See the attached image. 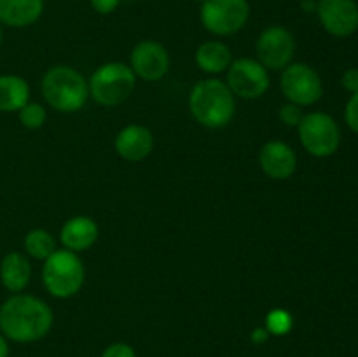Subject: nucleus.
<instances>
[{"label":"nucleus","instance_id":"nucleus-21","mask_svg":"<svg viewBox=\"0 0 358 357\" xmlns=\"http://www.w3.org/2000/svg\"><path fill=\"white\" fill-rule=\"evenodd\" d=\"M292 315L287 310H271L266 317V331L269 335L283 336L292 329Z\"/></svg>","mask_w":358,"mask_h":357},{"label":"nucleus","instance_id":"nucleus-8","mask_svg":"<svg viewBox=\"0 0 358 357\" xmlns=\"http://www.w3.org/2000/svg\"><path fill=\"white\" fill-rule=\"evenodd\" d=\"M283 94L294 105H313L322 98V80L320 76L304 63H292L287 65L280 79Z\"/></svg>","mask_w":358,"mask_h":357},{"label":"nucleus","instance_id":"nucleus-23","mask_svg":"<svg viewBox=\"0 0 358 357\" xmlns=\"http://www.w3.org/2000/svg\"><path fill=\"white\" fill-rule=\"evenodd\" d=\"M280 119H282L287 126H299L301 119H303V112H301L299 105L287 104L280 108Z\"/></svg>","mask_w":358,"mask_h":357},{"label":"nucleus","instance_id":"nucleus-4","mask_svg":"<svg viewBox=\"0 0 358 357\" xmlns=\"http://www.w3.org/2000/svg\"><path fill=\"white\" fill-rule=\"evenodd\" d=\"M44 286L52 296L70 298L80 290L84 284V265L76 252L55 251L42 268Z\"/></svg>","mask_w":358,"mask_h":357},{"label":"nucleus","instance_id":"nucleus-6","mask_svg":"<svg viewBox=\"0 0 358 357\" xmlns=\"http://www.w3.org/2000/svg\"><path fill=\"white\" fill-rule=\"evenodd\" d=\"M297 128L303 147L317 158L332 156L341 144V130L338 122L325 112L303 115Z\"/></svg>","mask_w":358,"mask_h":357},{"label":"nucleus","instance_id":"nucleus-25","mask_svg":"<svg viewBox=\"0 0 358 357\" xmlns=\"http://www.w3.org/2000/svg\"><path fill=\"white\" fill-rule=\"evenodd\" d=\"M101 357H136V354L135 350L129 345H126V343H114V345H110L105 350Z\"/></svg>","mask_w":358,"mask_h":357},{"label":"nucleus","instance_id":"nucleus-5","mask_svg":"<svg viewBox=\"0 0 358 357\" xmlns=\"http://www.w3.org/2000/svg\"><path fill=\"white\" fill-rule=\"evenodd\" d=\"M136 77L131 66L124 63H107L94 70L90 80V93L105 107H114L128 100L135 90Z\"/></svg>","mask_w":358,"mask_h":357},{"label":"nucleus","instance_id":"nucleus-22","mask_svg":"<svg viewBox=\"0 0 358 357\" xmlns=\"http://www.w3.org/2000/svg\"><path fill=\"white\" fill-rule=\"evenodd\" d=\"M17 112H20L21 125L30 130L41 128L45 122V108L38 104H27Z\"/></svg>","mask_w":358,"mask_h":357},{"label":"nucleus","instance_id":"nucleus-32","mask_svg":"<svg viewBox=\"0 0 358 357\" xmlns=\"http://www.w3.org/2000/svg\"><path fill=\"white\" fill-rule=\"evenodd\" d=\"M196 2H199V4H203V2H205V0H196Z\"/></svg>","mask_w":358,"mask_h":357},{"label":"nucleus","instance_id":"nucleus-24","mask_svg":"<svg viewBox=\"0 0 358 357\" xmlns=\"http://www.w3.org/2000/svg\"><path fill=\"white\" fill-rule=\"evenodd\" d=\"M345 121L350 130H353V132L358 133V91L352 94V98H350L348 104H346Z\"/></svg>","mask_w":358,"mask_h":357},{"label":"nucleus","instance_id":"nucleus-12","mask_svg":"<svg viewBox=\"0 0 358 357\" xmlns=\"http://www.w3.org/2000/svg\"><path fill=\"white\" fill-rule=\"evenodd\" d=\"M170 69V56L159 42L143 41L131 52V70L143 80H159Z\"/></svg>","mask_w":358,"mask_h":357},{"label":"nucleus","instance_id":"nucleus-10","mask_svg":"<svg viewBox=\"0 0 358 357\" xmlns=\"http://www.w3.org/2000/svg\"><path fill=\"white\" fill-rule=\"evenodd\" d=\"M257 56L259 62L271 70H282L290 65V59L294 58L296 51V42L292 34L285 27H269L259 35L257 38Z\"/></svg>","mask_w":358,"mask_h":357},{"label":"nucleus","instance_id":"nucleus-18","mask_svg":"<svg viewBox=\"0 0 358 357\" xmlns=\"http://www.w3.org/2000/svg\"><path fill=\"white\" fill-rule=\"evenodd\" d=\"M30 98V88L20 76H0V112H14L23 108Z\"/></svg>","mask_w":358,"mask_h":357},{"label":"nucleus","instance_id":"nucleus-28","mask_svg":"<svg viewBox=\"0 0 358 357\" xmlns=\"http://www.w3.org/2000/svg\"><path fill=\"white\" fill-rule=\"evenodd\" d=\"M269 332L266 331V328H255L252 332V342L254 343H264L268 340Z\"/></svg>","mask_w":358,"mask_h":357},{"label":"nucleus","instance_id":"nucleus-16","mask_svg":"<svg viewBox=\"0 0 358 357\" xmlns=\"http://www.w3.org/2000/svg\"><path fill=\"white\" fill-rule=\"evenodd\" d=\"M62 244L65 245L66 251L79 252L86 251L96 241L98 226L91 217L77 216L66 220L65 226L62 227Z\"/></svg>","mask_w":358,"mask_h":357},{"label":"nucleus","instance_id":"nucleus-1","mask_svg":"<svg viewBox=\"0 0 358 357\" xmlns=\"http://www.w3.org/2000/svg\"><path fill=\"white\" fill-rule=\"evenodd\" d=\"M51 326V308L30 294H14L0 307V332L13 342H37L48 335Z\"/></svg>","mask_w":358,"mask_h":357},{"label":"nucleus","instance_id":"nucleus-19","mask_svg":"<svg viewBox=\"0 0 358 357\" xmlns=\"http://www.w3.org/2000/svg\"><path fill=\"white\" fill-rule=\"evenodd\" d=\"M196 63L201 70L210 74L224 72L233 63L229 48L219 41H208L196 51Z\"/></svg>","mask_w":358,"mask_h":357},{"label":"nucleus","instance_id":"nucleus-26","mask_svg":"<svg viewBox=\"0 0 358 357\" xmlns=\"http://www.w3.org/2000/svg\"><path fill=\"white\" fill-rule=\"evenodd\" d=\"M343 88L350 93H357L358 91V69H348L341 77Z\"/></svg>","mask_w":358,"mask_h":357},{"label":"nucleus","instance_id":"nucleus-17","mask_svg":"<svg viewBox=\"0 0 358 357\" xmlns=\"http://www.w3.org/2000/svg\"><path fill=\"white\" fill-rule=\"evenodd\" d=\"M31 276V266L20 252H9L0 262V280L10 293H20L28 286Z\"/></svg>","mask_w":358,"mask_h":357},{"label":"nucleus","instance_id":"nucleus-9","mask_svg":"<svg viewBox=\"0 0 358 357\" xmlns=\"http://www.w3.org/2000/svg\"><path fill=\"white\" fill-rule=\"evenodd\" d=\"M227 86L241 98H259L268 91L269 76L261 62L250 58H240L229 65Z\"/></svg>","mask_w":358,"mask_h":357},{"label":"nucleus","instance_id":"nucleus-20","mask_svg":"<svg viewBox=\"0 0 358 357\" xmlns=\"http://www.w3.org/2000/svg\"><path fill=\"white\" fill-rule=\"evenodd\" d=\"M24 248H27L31 258L44 259L45 261L56 251V241L49 231L38 227V230H31L24 237Z\"/></svg>","mask_w":358,"mask_h":357},{"label":"nucleus","instance_id":"nucleus-15","mask_svg":"<svg viewBox=\"0 0 358 357\" xmlns=\"http://www.w3.org/2000/svg\"><path fill=\"white\" fill-rule=\"evenodd\" d=\"M44 10V0H0V23L13 28L34 24Z\"/></svg>","mask_w":358,"mask_h":357},{"label":"nucleus","instance_id":"nucleus-11","mask_svg":"<svg viewBox=\"0 0 358 357\" xmlns=\"http://www.w3.org/2000/svg\"><path fill=\"white\" fill-rule=\"evenodd\" d=\"M317 14L322 27L334 37H350L358 30L355 0H320Z\"/></svg>","mask_w":358,"mask_h":357},{"label":"nucleus","instance_id":"nucleus-7","mask_svg":"<svg viewBox=\"0 0 358 357\" xmlns=\"http://www.w3.org/2000/svg\"><path fill=\"white\" fill-rule=\"evenodd\" d=\"M201 23L210 34L233 35L247 24L250 16L248 0H205L201 4Z\"/></svg>","mask_w":358,"mask_h":357},{"label":"nucleus","instance_id":"nucleus-3","mask_svg":"<svg viewBox=\"0 0 358 357\" xmlns=\"http://www.w3.org/2000/svg\"><path fill=\"white\" fill-rule=\"evenodd\" d=\"M42 94L52 108L59 112H76L86 104L90 88L72 66L58 65L48 70L42 79Z\"/></svg>","mask_w":358,"mask_h":357},{"label":"nucleus","instance_id":"nucleus-29","mask_svg":"<svg viewBox=\"0 0 358 357\" xmlns=\"http://www.w3.org/2000/svg\"><path fill=\"white\" fill-rule=\"evenodd\" d=\"M317 0H301V9L306 10V13H317Z\"/></svg>","mask_w":358,"mask_h":357},{"label":"nucleus","instance_id":"nucleus-13","mask_svg":"<svg viewBox=\"0 0 358 357\" xmlns=\"http://www.w3.org/2000/svg\"><path fill=\"white\" fill-rule=\"evenodd\" d=\"M259 163L268 177L276 178V181H285L296 172L297 158L296 153L285 142L273 140L262 146L261 154H259Z\"/></svg>","mask_w":358,"mask_h":357},{"label":"nucleus","instance_id":"nucleus-31","mask_svg":"<svg viewBox=\"0 0 358 357\" xmlns=\"http://www.w3.org/2000/svg\"><path fill=\"white\" fill-rule=\"evenodd\" d=\"M2 38H3V34H2V23H0V46H2Z\"/></svg>","mask_w":358,"mask_h":357},{"label":"nucleus","instance_id":"nucleus-14","mask_svg":"<svg viewBox=\"0 0 358 357\" xmlns=\"http://www.w3.org/2000/svg\"><path fill=\"white\" fill-rule=\"evenodd\" d=\"M154 139L150 130L140 125H129L119 132L115 139V150L128 161H142L150 154Z\"/></svg>","mask_w":358,"mask_h":357},{"label":"nucleus","instance_id":"nucleus-27","mask_svg":"<svg viewBox=\"0 0 358 357\" xmlns=\"http://www.w3.org/2000/svg\"><path fill=\"white\" fill-rule=\"evenodd\" d=\"M91 7L100 14H110L119 7L121 0H90Z\"/></svg>","mask_w":358,"mask_h":357},{"label":"nucleus","instance_id":"nucleus-2","mask_svg":"<svg viewBox=\"0 0 358 357\" xmlns=\"http://www.w3.org/2000/svg\"><path fill=\"white\" fill-rule=\"evenodd\" d=\"M189 108L198 122L208 128H222L233 119L234 94L226 83L219 79L199 80L189 97Z\"/></svg>","mask_w":358,"mask_h":357},{"label":"nucleus","instance_id":"nucleus-30","mask_svg":"<svg viewBox=\"0 0 358 357\" xmlns=\"http://www.w3.org/2000/svg\"><path fill=\"white\" fill-rule=\"evenodd\" d=\"M9 356V345L6 342V336L0 332V357H7Z\"/></svg>","mask_w":358,"mask_h":357}]
</instances>
